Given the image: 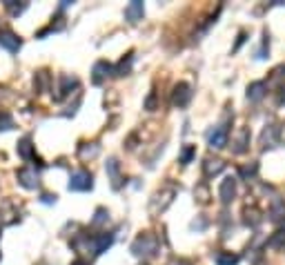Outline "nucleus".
Here are the masks:
<instances>
[{
    "label": "nucleus",
    "instance_id": "obj_1",
    "mask_svg": "<svg viewBox=\"0 0 285 265\" xmlns=\"http://www.w3.org/2000/svg\"><path fill=\"white\" fill-rule=\"evenodd\" d=\"M94 187V178H91L89 172H85V170H78L71 174V178H69V190H74V192H87Z\"/></svg>",
    "mask_w": 285,
    "mask_h": 265
},
{
    "label": "nucleus",
    "instance_id": "obj_2",
    "mask_svg": "<svg viewBox=\"0 0 285 265\" xmlns=\"http://www.w3.org/2000/svg\"><path fill=\"white\" fill-rule=\"evenodd\" d=\"M132 252L136 256H152L156 254V239L154 236H147V234H142V236H138L136 243L132 245Z\"/></svg>",
    "mask_w": 285,
    "mask_h": 265
},
{
    "label": "nucleus",
    "instance_id": "obj_3",
    "mask_svg": "<svg viewBox=\"0 0 285 265\" xmlns=\"http://www.w3.org/2000/svg\"><path fill=\"white\" fill-rule=\"evenodd\" d=\"M18 180H20V185L27 187V190H36L38 183H40L38 172L34 170V167H22V170L18 172Z\"/></svg>",
    "mask_w": 285,
    "mask_h": 265
},
{
    "label": "nucleus",
    "instance_id": "obj_4",
    "mask_svg": "<svg viewBox=\"0 0 285 265\" xmlns=\"http://www.w3.org/2000/svg\"><path fill=\"white\" fill-rule=\"evenodd\" d=\"M207 143H210V147H214V149L225 147V143H227V127L225 125H218V127L212 129V132L207 134Z\"/></svg>",
    "mask_w": 285,
    "mask_h": 265
},
{
    "label": "nucleus",
    "instance_id": "obj_5",
    "mask_svg": "<svg viewBox=\"0 0 285 265\" xmlns=\"http://www.w3.org/2000/svg\"><path fill=\"white\" fill-rule=\"evenodd\" d=\"M192 101V89L187 83H178V85L174 87V96H172V103H174L176 107H185L187 103Z\"/></svg>",
    "mask_w": 285,
    "mask_h": 265
},
{
    "label": "nucleus",
    "instance_id": "obj_6",
    "mask_svg": "<svg viewBox=\"0 0 285 265\" xmlns=\"http://www.w3.org/2000/svg\"><path fill=\"white\" fill-rule=\"evenodd\" d=\"M218 196H221L223 203H230L234 196H236V180H234L232 176H227V178L221 183V187H218Z\"/></svg>",
    "mask_w": 285,
    "mask_h": 265
},
{
    "label": "nucleus",
    "instance_id": "obj_7",
    "mask_svg": "<svg viewBox=\"0 0 285 265\" xmlns=\"http://www.w3.org/2000/svg\"><path fill=\"white\" fill-rule=\"evenodd\" d=\"M0 45L9 52H18L20 49V38L14 32H0Z\"/></svg>",
    "mask_w": 285,
    "mask_h": 265
},
{
    "label": "nucleus",
    "instance_id": "obj_8",
    "mask_svg": "<svg viewBox=\"0 0 285 265\" xmlns=\"http://www.w3.org/2000/svg\"><path fill=\"white\" fill-rule=\"evenodd\" d=\"M107 174H109V178H111V187H114V190H118L123 178H121V165H118L116 159L107 160Z\"/></svg>",
    "mask_w": 285,
    "mask_h": 265
},
{
    "label": "nucleus",
    "instance_id": "obj_9",
    "mask_svg": "<svg viewBox=\"0 0 285 265\" xmlns=\"http://www.w3.org/2000/svg\"><path fill=\"white\" fill-rule=\"evenodd\" d=\"M109 71H111V67H109V63H105V60H101V63H96L94 65V76H91V80H94V85H101L103 80L109 76Z\"/></svg>",
    "mask_w": 285,
    "mask_h": 265
},
{
    "label": "nucleus",
    "instance_id": "obj_10",
    "mask_svg": "<svg viewBox=\"0 0 285 265\" xmlns=\"http://www.w3.org/2000/svg\"><path fill=\"white\" fill-rule=\"evenodd\" d=\"M223 170H225V163H223L221 159H207V160H205V165H203V172H205L207 178H210V176L221 174Z\"/></svg>",
    "mask_w": 285,
    "mask_h": 265
},
{
    "label": "nucleus",
    "instance_id": "obj_11",
    "mask_svg": "<svg viewBox=\"0 0 285 265\" xmlns=\"http://www.w3.org/2000/svg\"><path fill=\"white\" fill-rule=\"evenodd\" d=\"M265 89H267V85H265L263 80H256V83H252V85L248 87V98L254 103L261 101V98L265 96Z\"/></svg>",
    "mask_w": 285,
    "mask_h": 265
},
{
    "label": "nucleus",
    "instance_id": "obj_12",
    "mask_svg": "<svg viewBox=\"0 0 285 265\" xmlns=\"http://www.w3.org/2000/svg\"><path fill=\"white\" fill-rule=\"evenodd\" d=\"M125 16H127V20H129V22H138V20L142 18V2L134 0L132 5H127Z\"/></svg>",
    "mask_w": 285,
    "mask_h": 265
},
{
    "label": "nucleus",
    "instance_id": "obj_13",
    "mask_svg": "<svg viewBox=\"0 0 285 265\" xmlns=\"http://www.w3.org/2000/svg\"><path fill=\"white\" fill-rule=\"evenodd\" d=\"M91 243H94V254H101V252H105V249L114 243V236H111V234H101V236H96Z\"/></svg>",
    "mask_w": 285,
    "mask_h": 265
},
{
    "label": "nucleus",
    "instance_id": "obj_14",
    "mask_svg": "<svg viewBox=\"0 0 285 265\" xmlns=\"http://www.w3.org/2000/svg\"><path fill=\"white\" fill-rule=\"evenodd\" d=\"M18 156L25 160H32L34 159V145L29 138H22L20 143H18Z\"/></svg>",
    "mask_w": 285,
    "mask_h": 265
},
{
    "label": "nucleus",
    "instance_id": "obj_15",
    "mask_svg": "<svg viewBox=\"0 0 285 265\" xmlns=\"http://www.w3.org/2000/svg\"><path fill=\"white\" fill-rule=\"evenodd\" d=\"M248 145H249V129L243 127L236 136V147H234V152H236V154H243L245 149H248Z\"/></svg>",
    "mask_w": 285,
    "mask_h": 265
},
{
    "label": "nucleus",
    "instance_id": "obj_16",
    "mask_svg": "<svg viewBox=\"0 0 285 265\" xmlns=\"http://www.w3.org/2000/svg\"><path fill=\"white\" fill-rule=\"evenodd\" d=\"M276 136H279V127L269 125V127H265V129H263L261 143H263V145H274V143H276Z\"/></svg>",
    "mask_w": 285,
    "mask_h": 265
},
{
    "label": "nucleus",
    "instance_id": "obj_17",
    "mask_svg": "<svg viewBox=\"0 0 285 265\" xmlns=\"http://www.w3.org/2000/svg\"><path fill=\"white\" fill-rule=\"evenodd\" d=\"M238 263V256L232 254V252H221L216 256V265H236Z\"/></svg>",
    "mask_w": 285,
    "mask_h": 265
},
{
    "label": "nucleus",
    "instance_id": "obj_18",
    "mask_svg": "<svg viewBox=\"0 0 285 265\" xmlns=\"http://www.w3.org/2000/svg\"><path fill=\"white\" fill-rule=\"evenodd\" d=\"M60 83H63V85H60V94H58V98H63V96H67L69 91H71V87L76 85V78H69V76H63V78H60Z\"/></svg>",
    "mask_w": 285,
    "mask_h": 265
},
{
    "label": "nucleus",
    "instance_id": "obj_19",
    "mask_svg": "<svg viewBox=\"0 0 285 265\" xmlns=\"http://www.w3.org/2000/svg\"><path fill=\"white\" fill-rule=\"evenodd\" d=\"M256 172H259V163H249V165H243V167L238 170V174L243 176L245 180H249L254 174H256Z\"/></svg>",
    "mask_w": 285,
    "mask_h": 265
},
{
    "label": "nucleus",
    "instance_id": "obj_20",
    "mask_svg": "<svg viewBox=\"0 0 285 265\" xmlns=\"http://www.w3.org/2000/svg\"><path fill=\"white\" fill-rule=\"evenodd\" d=\"M269 247H276V249H281V247H285V232L281 230V232H276L272 239H269Z\"/></svg>",
    "mask_w": 285,
    "mask_h": 265
},
{
    "label": "nucleus",
    "instance_id": "obj_21",
    "mask_svg": "<svg viewBox=\"0 0 285 265\" xmlns=\"http://www.w3.org/2000/svg\"><path fill=\"white\" fill-rule=\"evenodd\" d=\"M194 154H196V147H194V145H187V147L183 149V154H180V163L187 165L192 159H194Z\"/></svg>",
    "mask_w": 285,
    "mask_h": 265
},
{
    "label": "nucleus",
    "instance_id": "obj_22",
    "mask_svg": "<svg viewBox=\"0 0 285 265\" xmlns=\"http://www.w3.org/2000/svg\"><path fill=\"white\" fill-rule=\"evenodd\" d=\"M129 63H132V53H129V56H127V60L123 58L121 63H118V67H116V76H123L127 71V69H129Z\"/></svg>",
    "mask_w": 285,
    "mask_h": 265
},
{
    "label": "nucleus",
    "instance_id": "obj_23",
    "mask_svg": "<svg viewBox=\"0 0 285 265\" xmlns=\"http://www.w3.org/2000/svg\"><path fill=\"white\" fill-rule=\"evenodd\" d=\"M105 210H103V207H101V210H98V212H96V218H94V225H98V223H103V221H105Z\"/></svg>",
    "mask_w": 285,
    "mask_h": 265
},
{
    "label": "nucleus",
    "instance_id": "obj_24",
    "mask_svg": "<svg viewBox=\"0 0 285 265\" xmlns=\"http://www.w3.org/2000/svg\"><path fill=\"white\" fill-rule=\"evenodd\" d=\"M56 201V196H52V194H45V196H42V203H53Z\"/></svg>",
    "mask_w": 285,
    "mask_h": 265
},
{
    "label": "nucleus",
    "instance_id": "obj_25",
    "mask_svg": "<svg viewBox=\"0 0 285 265\" xmlns=\"http://www.w3.org/2000/svg\"><path fill=\"white\" fill-rule=\"evenodd\" d=\"M279 103H285V87H281V94H279Z\"/></svg>",
    "mask_w": 285,
    "mask_h": 265
},
{
    "label": "nucleus",
    "instance_id": "obj_26",
    "mask_svg": "<svg viewBox=\"0 0 285 265\" xmlns=\"http://www.w3.org/2000/svg\"><path fill=\"white\" fill-rule=\"evenodd\" d=\"M71 265H85V263H83V261H76V263H71Z\"/></svg>",
    "mask_w": 285,
    "mask_h": 265
}]
</instances>
